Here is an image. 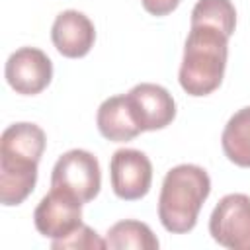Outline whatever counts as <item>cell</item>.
Listing matches in <instances>:
<instances>
[{"label": "cell", "instance_id": "1", "mask_svg": "<svg viewBox=\"0 0 250 250\" xmlns=\"http://www.w3.org/2000/svg\"><path fill=\"white\" fill-rule=\"evenodd\" d=\"M229 35L209 23H191L180 66V86L193 98L215 92L225 76Z\"/></svg>", "mask_w": 250, "mask_h": 250}, {"label": "cell", "instance_id": "2", "mask_svg": "<svg viewBox=\"0 0 250 250\" xmlns=\"http://www.w3.org/2000/svg\"><path fill=\"white\" fill-rule=\"evenodd\" d=\"M211 193V178L197 164H178L164 176L158 197V219L168 232L186 234L197 225V215Z\"/></svg>", "mask_w": 250, "mask_h": 250}, {"label": "cell", "instance_id": "3", "mask_svg": "<svg viewBox=\"0 0 250 250\" xmlns=\"http://www.w3.org/2000/svg\"><path fill=\"white\" fill-rule=\"evenodd\" d=\"M51 188L66 189L82 203L92 201L102 188V170L98 158L82 148L64 152L53 166Z\"/></svg>", "mask_w": 250, "mask_h": 250}, {"label": "cell", "instance_id": "4", "mask_svg": "<svg viewBox=\"0 0 250 250\" xmlns=\"http://www.w3.org/2000/svg\"><path fill=\"white\" fill-rule=\"evenodd\" d=\"M215 242L230 250H250V195L229 193L221 197L209 217Z\"/></svg>", "mask_w": 250, "mask_h": 250}, {"label": "cell", "instance_id": "5", "mask_svg": "<svg viewBox=\"0 0 250 250\" xmlns=\"http://www.w3.org/2000/svg\"><path fill=\"white\" fill-rule=\"evenodd\" d=\"M82 201L66 189L51 188L33 211V223L41 236L59 240L82 225Z\"/></svg>", "mask_w": 250, "mask_h": 250}, {"label": "cell", "instance_id": "6", "mask_svg": "<svg viewBox=\"0 0 250 250\" xmlns=\"http://www.w3.org/2000/svg\"><path fill=\"white\" fill-rule=\"evenodd\" d=\"M109 178L113 193L125 201L145 197L152 184V164L143 150L119 148L109 160Z\"/></svg>", "mask_w": 250, "mask_h": 250}, {"label": "cell", "instance_id": "7", "mask_svg": "<svg viewBox=\"0 0 250 250\" xmlns=\"http://www.w3.org/2000/svg\"><path fill=\"white\" fill-rule=\"evenodd\" d=\"M6 82L16 94L35 96L43 92L53 78V62L37 47H21L6 61Z\"/></svg>", "mask_w": 250, "mask_h": 250}, {"label": "cell", "instance_id": "8", "mask_svg": "<svg viewBox=\"0 0 250 250\" xmlns=\"http://www.w3.org/2000/svg\"><path fill=\"white\" fill-rule=\"evenodd\" d=\"M125 98L141 131L164 129L176 117V102L160 84L141 82L133 86Z\"/></svg>", "mask_w": 250, "mask_h": 250}, {"label": "cell", "instance_id": "9", "mask_svg": "<svg viewBox=\"0 0 250 250\" xmlns=\"http://www.w3.org/2000/svg\"><path fill=\"white\" fill-rule=\"evenodd\" d=\"M51 39L62 57L82 59L94 47L96 29L86 14L78 10H64L53 21Z\"/></svg>", "mask_w": 250, "mask_h": 250}, {"label": "cell", "instance_id": "10", "mask_svg": "<svg viewBox=\"0 0 250 250\" xmlns=\"http://www.w3.org/2000/svg\"><path fill=\"white\" fill-rule=\"evenodd\" d=\"M39 160L0 150V201L6 207L20 205L27 199L37 184Z\"/></svg>", "mask_w": 250, "mask_h": 250}, {"label": "cell", "instance_id": "11", "mask_svg": "<svg viewBox=\"0 0 250 250\" xmlns=\"http://www.w3.org/2000/svg\"><path fill=\"white\" fill-rule=\"evenodd\" d=\"M96 123H98V131L102 133V137L113 143H127L143 133L131 113L125 94L104 100L98 107Z\"/></svg>", "mask_w": 250, "mask_h": 250}, {"label": "cell", "instance_id": "12", "mask_svg": "<svg viewBox=\"0 0 250 250\" xmlns=\"http://www.w3.org/2000/svg\"><path fill=\"white\" fill-rule=\"evenodd\" d=\"M221 145L225 156L232 164L250 168V105L230 115L223 129Z\"/></svg>", "mask_w": 250, "mask_h": 250}, {"label": "cell", "instance_id": "13", "mask_svg": "<svg viewBox=\"0 0 250 250\" xmlns=\"http://www.w3.org/2000/svg\"><path fill=\"white\" fill-rule=\"evenodd\" d=\"M105 244L111 250H156L160 246L150 227L135 219H125L111 225L105 234Z\"/></svg>", "mask_w": 250, "mask_h": 250}, {"label": "cell", "instance_id": "14", "mask_svg": "<svg viewBox=\"0 0 250 250\" xmlns=\"http://www.w3.org/2000/svg\"><path fill=\"white\" fill-rule=\"evenodd\" d=\"M191 23H209L229 37L236 27V10L230 0H197L191 10Z\"/></svg>", "mask_w": 250, "mask_h": 250}, {"label": "cell", "instance_id": "15", "mask_svg": "<svg viewBox=\"0 0 250 250\" xmlns=\"http://www.w3.org/2000/svg\"><path fill=\"white\" fill-rule=\"evenodd\" d=\"M51 246L55 250H66V248H72V250H104V248H107L105 240L92 227H88L84 223L76 230H72L68 236L53 240Z\"/></svg>", "mask_w": 250, "mask_h": 250}, {"label": "cell", "instance_id": "16", "mask_svg": "<svg viewBox=\"0 0 250 250\" xmlns=\"http://www.w3.org/2000/svg\"><path fill=\"white\" fill-rule=\"evenodd\" d=\"M141 2L143 8L152 16H168L180 6L182 0H141Z\"/></svg>", "mask_w": 250, "mask_h": 250}]
</instances>
